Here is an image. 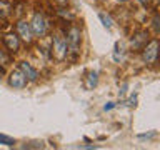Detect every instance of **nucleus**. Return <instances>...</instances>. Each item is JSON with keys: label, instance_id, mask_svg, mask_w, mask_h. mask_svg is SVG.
I'll list each match as a JSON object with an SVG mask.
<instances>
[{"label": "nucleus", "instance_id": "1", "mask_svg": "<svg viewBox=\"0 0 160 150\" xmlns=\"http://www.w3.org/2000/svg\"><path fill=\"white\" fill-rule=\"evenodd\" d=\"M52 52H53V57L62 62V60L67 57V40H65L63 35L57 33L53 37V42H52Z\"/></svg>", "mask_w": 160, "mask_h": 150}, {"label": "nucleus", "instance_id": "2", "mask_svg": "<svg viewBox=\"0 0 160 150\" xmlns=\"http://www.w3.org/2000/svg\"><path fill=\"white\" fill-rule=\"evenodd\" d=\"M67 50H70L73 55L78 53V47H80V28L72 27L67 33Z\"/></svg>", "mask_w": 160, "mask_h": 150}, {"label": "nucleus", "instance_id": "3", "mask_svg": "<svg viewBox=\"0 0 160 150\" xmlns=\"http://www.w3.org/2000/svg\"><path fill=\"white\" fill-rule=\"evenodd\" d=\"M142 50H143L142 58H143L145 63H155L157 62V55H158V42L157 40H152V42L147 43Z\"/></svg>", "mask_w": 160, "mask_h": 150}, {"label": "nucleus", "instance_id": "4", "mask_svg": "<svg viewBox=\"0 0 160 150\" xmlns=\"http://www.w3.org/2000/svg\"><path fill=\"white\" fill-rule=\"evenodd\" d=\"M30 28H32V32L35 35H38V37H42L45 35L47 32V22H45V17L42 13H35L32 22H30Z\"/></svg>", "mask_w": 160, "mask_h": 150}, {"label": "nucleus", "instance_id": "5", "mask_svg": "<svg viewBox=\"0 0 160 150\" xmlns=\"http://www.w3.org/2000/svg\"><path fill=\"white\" fill-rule=\"evenodd\" d=\"M8 83L12 85L13 88H23L25 85H27V77L23 75V72L20 68L13 70L12 73H10V78H8Z\"/></svg>", "mask_w": 160, "mask_h": 150}, {"label": "nucleus", "instance_id": "6", "mask_svg": "<svg viewBox=\"0 0 160 150\" xmlns=\"http://www.w3.org/2000/svg\"><path fill=\"white\" fill-rule=\"evenodd\" d=\"M17 32L27 43L32 42V28H30V23H27L25 20H20L17 23Z\"/></svg>", "mask_w": 160, "mask_h": 150}, {"label": "nucleus", "instance_id": "7", "mask_svg": "<svg viewBox=\"0 0 160 150\" xmlns=\"http://www.w3.org/2000/svg\"><path fill=\"white\" fill-rule=\"evenodd\" d=\"M147 37H148L147 32H138L132 40H130V45H132V48H135V50H142L145 45H147V40H148Z\"/></svg>", "mask_w": 160, "mask_h": 150}, {"label": "nucleus", "instance_id": "8", "mask_svg": "<svg viewBox=\"0 0 160 150\" xmlns=\"http://www.w3.org/2000/svg\"><path fill=\"white\" fill-rule=\"evenodd\" d=\"M3 42H5V45H7V48L10 50V52H17L18 47H20L18 37H17V35H13V33L5 35V37H3Z\"/></svg>", "mask_w": 160, "mask_h": 150}, {"label": "nucleus", "instance_id": "9", "mask_svg": "<svg viewBox=\"0 0 160 150\" xmlns=\"http://www.w3.org/2000/svg\"><path fill=\"white\" fill-rule=\"evenodd\" d=\"M20 70L23 72V75L27 77V80H37V77H38L37 70H35L30 63H27V62H22V63H20Z\"/></svg>", "mask_w": 160, "mask_h": 150}, {"label": "nucleus", "instance_id": "10", "mask_svg": "<svg viewBox=\"0 0 160 150\" xmlns=\"http://www.w3.org/2000/svg\"><path fill=\"white\" fill-rule=\"evenodd\" d=\"M95 85H97V72H95V70H92V72H88L87 80H85V88L92 90Z\"/></svg>", "mask_w": 160, "mask_h": 150}, {"label": "nucleus", "instance_id": "11", "mask_svg": "<svg viewBox=\"0 0 160 150\" xmlns=\"http://www.w3.org/2000/svg\"><path fill=\"white\" fill-rule=\"evenodd\" d=\"M98 18L102 20V23H103V27H107V28H112V25H113V22H112V18L108 17L107 13H103V12H100L98 13Z\"/></svg>", "mask_w": 160, "mask_h": 150}, {"label": "nucleus", "instance_id": "12", "mask_svg": "<svg viewBox=\"0 0 160 150\" xmlns=\"http://www.w3.org/2000/svg\"><path fill=\"white\" fill-rule=\"evenodd\" d=\"M122 58H123L122 47H120V43H115V50H113V60H115V62H120Z\"/></svg>", "mask_w": 160, "mask_h": 150}, {"label": "nucleus", "instance_id": "13", "mask_svg": "<svg viewBox=\"0 0 160 150\" xmlns=\"http://www.w3.org/2000/svg\"><path fill=\"white\" fill-rule=\"evenodd\" d=\"M0 143H2V145H8V147H12V145L15 143V140H13V138H10V137H7V135H0Z\"/></svg>", "mask_w": 160, "mask_h": 150}, {"label": "nucleus", "instance_id": "14", "mask_svg": "<svg viewBox=\"0 0 160 150\" xmlns=\"http://www.w3.org/2000/svg\"><path fill=\"white\" fill-rule=\"evenodd\" d=\"M55 2H57V3L60 5V7H65V5L68 3V0H55Z\"/></svg>", "mask_w": 160, "mask_h": 150}, {"label": "nucleus", "instance_id": "15", "mask_svg": "<svg viewBox=\"0 0 160 150\" xmlns=\"http://www.w3.org/2000/svg\"><path fill=\"white\" fill-rule=\"evenodd\" d=\"M153 27H155V32H158V18L157 17L153 18Z\"/></svg>", "mask_w": 160, "mask_h": 150}, {"label": "nucleus", "instance_id": "16", "mask_svg": "<svg viewBox=\"0 0 160 150\" xmlns=\"http://www.w3.org/2000/svg\"><path fill=\"white\" fill-rule=\"evenodd\" d=\"M138 2H140V3H143V5H145V3H147V2H148V0H138Z\"/></svg>", "mask_w": 160, "mask_h": 150}, {"label": "nucleus", "instance_id": "17", "mask_svg": "<svg viewBox=\"0 0 160 150\" xmlns=\"http://www.w3.org/2000/svg\"><path fill=\"white\" fill-rule=\"evenodd\" d=\"M2 73H3V72H2V68H0V80H2Z\"/></svg>", "mask_w": 160, "mask_h": 150}]
</instances>
